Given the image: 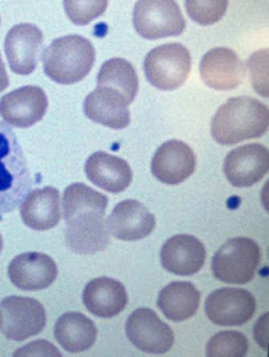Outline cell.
<instances>
[{"label":"cell","instance_id":"10","mask_svg":"<svg viewBox=\"0 0 269 357\" xmlns=\"http://www.w3.org/2000/svg\"><path fill=\"white\" fill-rule=\"evenodd\" d=\"M205 312L208 319L215 325H244L251 320L256 312V298L245 289H217L206 298Z\"/></svg>","mask_w":269,"mask_h":357},{"label":"cell","instance_id":"19","mask_svg":"<svg viewBox=\"0 0 269 357\" xmlns=\"http://www.w3.org/2000/svg\"><path fill=\"white\" fill-rule=\"evenodd\" d=\"M126 97L117 90L97 86L84 101L85 116L101 126L112 129H124L131 123Z\"/></svg>","mask_w":269,"mask_h":357},{"label":"cell","instance_id":"17","mask_svg":"<svg viewBox=\"0 0 269 357\" xmlns=\"http://www.w3.org/2000/svg\"><path fill=\"white\" fill-rule=\"evenodd\" d=\"M155 227V216L138 200H124L119 203L108 219L110 235L126 242L147 238L154 232Z\"/></svg>","mask_w":269,"mask_h":357},{"label":"cell","instance_id":"30","mask_svg":"<svg viewBox=\"0 0 269 357\" xmlns=\"http://www.w3.org/2000/svg\"><path fill=\"white\" fill-rule=\"evenodd\" d=\"M14 356H61V352L45 340H38L34 342H30L24 345L23 348H19L14 354Z\"/></svg>","mask_w":269,"mask_h":357},{"label":"cell","instance_id":"33","mask_svg":"<svg viewBox=\"0 0 269 357\" xmlns=\"http://www.w3.org/2000/svg\"><path fill=\"white\" fill-rule=\"evenodd\" d=\"M3 328V314H1V309H0V331Z\"/></svg>","mask_w":269,"mask_h":357},{"label":"cell","instance_id":"34","mask_svg":"<svg viewBox=\"0 0 269 357\" xmlns=\"http://www.w3.org/2000/svg\"><path fill=\"white\" fill-rule=\"evenodd\" d=\"M1 250H3V238L0 235V254H1Z\"/></svg>","mask_w":269,"mask_h":357},{"label":"cell","instance_id":"13","mask_svg":"<svg viewBox=\"0 0 269 357\" xmlns=\"http://www.w3.org/2000/svg\"><path fill=\"white\" fill-rule=\"evenodd\" d=\"M197 158L193 149L180 140L161 144L151 161V172L161 183L177 185L196 172Z\"/></svg>","mask_w":269,"mask_h":357},{"label":"cell","instance_id":"20","mask_svg":"<svg viewBox=\"0 0 269 357\" xmlns=\"http://www.w3.org/2000/svg\"><path fill=\"white\" fill-rule=\"evenodd\" d=\"M82 303L92 314L101 319H112L126 309V287L117 280L108 277L92 280L84 287Z\"/></svg>","mask_w":269,"mask_h":357},{"label":"cell","instance_id":"6","mask_svg":"<svg viewBox=\"0 0 269 357\" xmlns=\"http://www.w3.org/2000/svg\"><path fill=\"white\" fill-rule=\"evenodd\" d=\"M191 70L190 52L180 43H166L155 47L144 59L148 82L158 89L170 91L180 88Z\"/></svg>","mask_w":269,"mask_h":357},{"label":"cell","instance_id":"15","mask_svg":"<svg viewBox=\"0 0 269 357\" xmlns=\"http://www.w3.org/2000/svg\"><path fill=\"white\" fill-rule=\"evenodd\" d=\"M42 43L43 34L36 24L20 23L14 26L4 40V52L11 72L19 75H29L34 72Z\"/></svg>","mask_w":269,"mask_h":357},{"label":"cell","instance_id":"29","mask_svg":"<svg viewBox=\"0 0 269 357\" xmlns=\"http://www.w3.org/2000/svg\"><path fill=\"white\" fill-rule=\"evenodd\" d=\"M253 88L263 97H268V50L253 54L248 62Z\"/></svg>","mask_w":269,"mask_h":357},{"label":"cell","instance_id":"7","mask_svg":"<svg viewBox=\"0 0 269 357\" xmlns=\"http://www.w3.org/2000/svg\"><path fill=\"white\" fill-rule=\"evenodd\" d=\"M133 26L144 39L178 36L184 31L186 20L175 1L142 0L133 8Z\"/></svg>","mask_w":269,"mask_h":357},{"label":"cell","instance_id":"27","mask_svg":"<svg viewBox=\"0 0 269 357\" xmlns=\"http://www.w3.org/2000/svg\"><path fill=\"white\" fill-rule=\"evenodd\" d=\"M229 3L225 0H213V1H198L189 0L186 1V10L189 17L202 26L215 24L224 18L226 14Z\"/></svg>","mask_w":269,"mask_h":357},{"label":"cell","instance_id":"23","mask_svg":"<svg viewBox=\"0 0 269 357\" xmlns=\"http://www.w3.org/2000/svg\"><path fill=\"white\" fill-rule=\"evenodd\" d=\"M54 337L65 351L80 354L94 345L97 328L94 322L82 313L69 312L58 319L54 326Z\"/></svg>","mask_w":269,"mask_h":357},{"label":"cell","instance_id":"2","mask_svg":"<svg viewBox=\"0 0 269 357\" xmlns=\"http://www.w3.org/2000/svg\"><path fill=\"white\" fill-rule=\"evenodd\" d=\"M269 110L266 104L251 97H234L215 112L212 136L215 143L234 145L267 133Z\"/></svg>","mask_w":269,"mask_h":357},{"label":"cell","instance_id":"21","mask_svg":"<svg viewBox=\"0 0 269 357\" xmlns=\"http://www.w3.org/2000/svg\"><path fill=\"white\" fill-rule=\"evenodd\" d=\"M85 174L93 184L112 194L126 191L132 183V169L122 158L96 152L85 162Z\"/></svg>","mask_w":269,"mask_h":357},{"label":"cell","instance_id":"4","mask_svg":"<svg viewBox=\"0 0 269 357\" xmlns=\"http://www.w3.org/2000/svg\"><path fill=\"white\" fill-rule=\"evenodd\" d=\"M31 176L14 130L0 123V219L30 192Z\"/></svg>","mask_w":269,"mask_h":357},{"label":"cell","instance_id":"8","mask_svg":"<svg viewBox=\"0 0 269 357\" xmlns=\"http://www.w3.org/2000/svg\"><path fill=\"white\" fill-rule=\"evenodd\" d=\"M0 309L3 314L1 332L13 341H23L36 336L48 322L43 305L34 298L20 296L6 297Z\"/></svg>","mask_w":269,"mask_h":357},{"label":"cell","instance_id":"31","mask_svg":"<svg viewBox=\"0 0 269 357\" xmlns=\"http://www.w3.org/2000/svg\"><path fill=\"white\" fill-rule=\"evenodd\" d=\"M268 313L264 314V316L261 317V320L257 321L256 328H254V337H256V341H257L264 349H267V344H268Z\"/></svg>","mask_w":269,"mask_h":357},{"label":"cell","instance_id":"14","mask_svg":"<svg viewBox=\"0 0 269 357\" xmlns=\"http://www.w3.org/2000/svg\"><path fill=\"white\" fill-rule=\"evenodd\" d=\"M199 73L206 86L215 90H233L244 82L247 68L233 50L215 47L202 56Z\"/></svg>","mask_w":269,"mask_h":357},{"label":"cell","instance_id":"16","mask_svg":"<svg viewBox=\"0 0 269 357\" xmlns=\"http://www.w3.org/2000/svg\"><path fill=\"white\" fill-rule=\"evenodd\" d=\"M10 281L20 290L36 291L54 284L58 268L53 258L43 252H23L8 265Z\"/></svg>","mask_w":269,"mask_h":357},{"label":"cell","instance_id":"18","mask_svg":"<svg viewBox=\"0 0 269 357\" xmlns=\"http://www.w3.org/2000/svg\"><path fill=\"white\" fill-rule=\"evenodd\" d=\"M205 261L206 249L193 235H175L161 248V266L175 275H194L203 268Z\"/></svg>","mask_w":269,"mask_h":357},{"label":"cell","instance_id":"5","mask_svg":"<svg viewBox=\"0 0 269 357\" xmlns=\"http://www.w3.org/2000/svg\"><path fill=\"white\" fill-rule=\"evenodd\" d=\"M260 262L259 245L251 238L238 236L226 241L215 252L212 271L221 282L245 285L254 278Z\"/></svg>","mask_w":269,"mask_h":357},{"label":"cell","instance_id":"28","mask_svg":"<svg viewBox=\"0 0 269 357\" xmlns=\"http://www.w3.org/2000/svg\"><path fill=\"white\" fill-rule=\"evenodd\" d=\"M65 11L74 24L85 26L93 19L101 17L108 7L107 0H66L64 1Z\"/></svg>","mask_w":269,"mask_h":357},{"label":"cell","instance_id":"32","mask_svg":"<svg viewBox=\"0 0 269 357\" xmlns=\"http://www.w3.org/2000/svg\"><path fill=\"white\" fill-rule=\"evenodd\" d=\"M8 84H10V81H8V74H7L4 62H3L1 55H0V93L8 88Z\"/></svg>","mask_w":269,"mask_h":357},{"label":"cell","instance_id":"9","mask_svg":"<svg viewBox=\"0 0 269 357\" xmlns=\"http://www.w3.org/2000/svg\"><path fill=\"white\" fill-rule=\"evenodd\" d=\"M126 333L139 351L152 355L168 352L175 341L173 329L148 307H140L128 317Z\"/></svg>","mask_w":269,"mask_h":357},{"label":"cell","instance_id":"3","mask_svg":"<svg viewBox=\"0 0 269 357\" xmlns=\"http://www.w3.org/2000/svg\"><path fill=\"white\" fill-rule=\"evenodd\" d=\"M96 59V50L89 39L81 36L54 39L42 54L43 70L59 85H73L89 74Z\"/></svg>","mask_w":269,"mask_h":357},{"label":"cell","instance_id":"35","mask_svg":"<svg viewBox=\"0 0 269 357\" xmlns=\"http://www.w3.org/2000/svg\"><path fill=\"white\" fill-rule=\"evenodd\" d=\"M0 22H1V19H0Z\"/></svg>","mask_w":269,"mask_h":357},{"label":"cell","instance_id":"25","mask_svg":"<svg viewBox=\"0 0 269 357\" xmlns=\"http://www.w3.org/2000/svg\"><path fill=\"white\" fill-rule=\"evenodd\" d=\"M97 86H108L122 93L131 105L139 90V79L135 68L123 58L107 61L99 73Z\"/></svg>","mask_w":269,"mask_h":357},{"label":"cell","instance_id":"11","mask_svg":"<svg viewBox=\"0 0 269 357\" xmlns=\"http://www.w3.org/2000/svg\"><path fill=\"white\" fill-rule=\"evenodd\" d=\"M49 107L48 96L39 86H23L0 100V116L10 126L30 128L39 123Z\"/></svg>","mask_w":269,"mask_h":357},{"label":"cell","instance_id":"24","mask_svg":"<svg viewBox=\"0 0 269 357\" xmlns=\"http://www.w3.org/2000/svg\"><path fill=\"white\" fill-rule=\"evenodd\" d=\"M201 294L190 282L177 281L163 287L158 296V307L166 319L174 322L186 321L197 313Z\"/></svg>","mask_w":269,"mask_h":357},{"label":"cell","instance_id":"22","mask_svg":"<svg viewBox=\"0 0 269 357\" xmlns=\"http://www.w3.org/2000/svg\"><path fill=\"white\" fill-rule=\"evenodd\" d=\"M23 223L36 231L54 229L61 219L59 191L54 187L33 190L20 204Z\"/></svg>","mask_w":269,"mask_h":357},{"label":"cell","instance_id":"26","mask_svg":"<svg viewBox=\"0 0 269 357\" xmlns=\"http://www.w3.org/2000/svg\"><path fill=\"white\" fill-rule=\"evenodd\" d=\"M249 352V341L235 331L219 332L206 345L209 357H244Z\"/></svg>","mask_w":269,"mask_h":357},{"label":"cell","instance_id":"1","mask_svg":"<svg viewBox=\"0 0 269 357\" xmlns=\"http://www.w3.org/2000/svg\"><path fill=\"white\" fill-rule=\"evenodd\" d=\"M66 243L80 255L104 251L110 243L106 211L108 197L82 183H73L64 192Z\"/></svg>","mask_w":269,"mask_h":357},{"label":"cell","instance_id":"12","mask_svg":"<svg viewBox=\"0 0 269 357\" xmlns=\"http://www.w3.org/2000/svg\"><path fill=\"white\" fill-rule=\"evenodd\" d=\"M268 169L269 151L261 144L238 146L224 161L225 176L238 188L254 185L267 175Z\"/></svg>","mask_w":269,"mask_h":357}]
</instances>
